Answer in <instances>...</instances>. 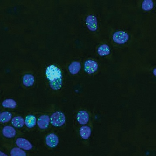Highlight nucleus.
I'll use <instances>...</instances> for the list:
<instances>
[{
  "label": "nucleus",
  "instance_id": "nucleus-10",
  "mask_svg": "<svg viewBox=\"0 0 156 156\" xmlns=\"http://www.w3.org/2000/svg\"><path fill=\"white\" fill-rule=\"evenodd\" d=\"M4 136L7 138H12L16 136V131L14 128L9 125H6L2 131Z\"/></svg>",
  "mask_w": 156,
  "mask_h": 156
},
{
  "label": "nucleus",
  "instance_id": "nucleus-22",
  "mask_svg": "<svg viewBox=\"0 0 156 156\" xmlns=\"http://www.w3.org/2000/svg\"><path fill=\"white\" fill-rule=\"evenodd\" d=\"M0 114H1V112H0Z\"/></svg>",
  "mask_w": 156,
  "mask_h": 156
},
{
  "label": "nucleus",
  "instance_id": "nucleus-12",
  "mask_svg": "<svg viewBox=\"0 0 156 156\" xmlns=\"http://www.w3.org/2000/svg\"><path fill=\"white\" fill-rule=\"evenodd\" d=\"M36 118L32 115H29L26 117L25 120V124L27 128L31 129L36 125Z\"/></svg>",
  "mask_w": 156,
  "mask_h": 156
},
{
  "label": "nucleus",
  "instance_id": "nucleus-20",
  "mask_svg": "<svg viewBox=\"0 0 156 156\" xmlns=\"http://www.w3.org/2000/svg\"><path fill=\"white\" fill-rule=\"evenodd\" d=\"M154 4L151 0H145L142 4V8L144 11H148L153 8Z\"/></svg>",
  "mask_w": 156,
  "mask_h": 156
},
{
  "label": "nucleus",
  "instance_id": "nucleus-6",
  "mask_svg": "<svg viewBox=\"0 0 156 156\" xmlns=\"http://www.w3.org/2000/svg\"><path fill=\"white\" fill-rule=\"evenodd\" d=\"M86 24L90 31H95L97 30L98 21L96 16L90 15L87 16L86 20Z\"/></svg>",
  "mask_w": 156,
  "mask_h": 156
},
{
  "label": "nucleus",
  "instance_id": "nucleus-18",
  "mask_svg": "<svg viewBox=\"0 0 156 156\" xmlns=\"http://www.w3.org/2000/svg\"><path fill=\"white\" fill-rule=\"evenodd\" d=\"M98 53L99 55L101 56H105L108 55L110 53L109 47L106 44L101 45L98 49Z\"/></svg>",
  "mask_w": 156,
  "mask_h": 156
},
{
  "label": "nucleus",
  "instance_id": "nucleus-5",
  "mask_svg": "<svg viewBox=\"0 0 156 156\" xmlns=\"http://www.w3.org/2000/svg\"><path fill=\"white\" fill-rule=\"evenodd\" d=\"M98 64L96 61L92 60H86L84 64V70L89 74H93L98 68Z\"/></svg>",
  "mask_w": 156,
  "mask_h": 156
},
{
  "label": "nucleus",
  "instance_id": "nucleus-7",
  "mask_svg": "<svg viewBox=\"0 0 156 156\" xmlns=\"http://www.w3.org/2000/svg\"><path fill=\"white\" fill-rule=\"evenodd\" d=\"M45 142L48 147L51 148H55L59 144V138L54 133H51L47 136Z\"/></svg>",
  "mask_w": 156,
  "mask_h": 156
},
{
  "label": "nucleus",
  "instance_id": "nucleus-21",
  "mask_svg": "<svg viewBox=\"0 0 156 156\" xmlns=\"http://www.w3.org/2000/svg\"><path fill=\"white\" fill-rule=\"evenodd\" d=\"M0 156H8L6 153H4L2 151H0Z\"/></svg>",
  "mask_w": 156,
  "mask_h": 156
},
{
  "label": "nucleus",
  "instance_id": "nucleus-13",
  "mask_svg": "<svg viewBox=\"0 0 156 156\" xmlns=\"http://www.w3.org/2000/svg\"><path fill=\"white\" fill-rule=\"evenodd\" d=\"M11 123L14 126L20 128L22 127L25 125V120L21 116L15 117L11 120Z\"/></svg>",
  "mask_w": 156,
  "mask_h": 156
},
{
  "label": "nucleus",
  "instance_id": "nucleus-15",
  "mask_svg": "<svg viewBox=\"0 0 156 156\" xmlns=\"http://www.w3.org/2000/svg\"><path fill=\"white\" fill-rule=\"evenodd\" d=\"M81 65L80 63L77 62H73L69 67V72L72 74H77L80 71Z\"/></svg>",
  "mask_w": 156,
  "mask_h": 156
},
{
  "label": "nucleus",
  "instance_id": "nucleus-19",
  "mask_svg": "<svg viewBox=\"0 0 156 156\" xmlns=\"http://www.w3.org/2000/svg\"><path fill=\"white\" fill-rule=\"evenodd\" d=\"M12 114L8 111H4L0 114V122L2 123L8 122L11 120Z\"/></svg>",
  "mask_w": 156,
  "mask_h": 156
},
{
  "label": "nucleus",
  "instance_id": "nucleus-11",
  "mask_svg": "<svg viewBox=\"0 0 156 156\" xmlns=\"http://www.w3.org/2000/svg\"><path fill=\"white\" fill-rule=\"evenodd\" d=\"M91 128L89 126H83L81 127L80 130V135L82 139L86 140L88 139L91 136Z\"/></svg>",
  "mask_w": 156,
  "mask_h": 156
},
{
  "label": "nucleus",
  "instance_id": "nucleus-16",
  "mask_svg": "<svg viewBox=\"0 0 156 156\" xmlns=\"http://www.w3.org/2000/svg\"><path fill=\"white\" fill-rule=\"evenodd\" d=\"M35 82L34 76L31 74L25 75L23 78V84L26 87H30L32 86Z\"/></svg>",
  "mask_w": 156,
  "mask_h": 156
},
{
  "label": "nucleus",
  "instance_id": "nucleus-8",
  "mask_svg": "<svg viewBox=\"0 0 156 156\" xmlns=\"http://www.w3.org/2000/svg\"><path fill=\"white\" fill-rule=\"evenodd\" d=\"M50 122V118L48 115H43L39 118L37 121V125L39 129L45 130L49 126Z\"/></svg>",
  "mask_w": 156,
  "mask_h": 156
},
{
  "label": "nucleus",
  "instance_id": "nucleus-4",
  "mask_svg": "<svg viewBox=\"0 0 156 156\" xmlns=\"http://www.w3.org/2000/svg\"><path fill=\"white\" fill-rule=\"evenodd\" d=\"M16 143L18 147L21 148L24 151H29L32 149V144L30 141L24 138H17L16 139Z\"/></svg>",
  "mask_w": 156,
  "mask_h": 156
},
{
  "label": "nucleus",
  "instance_id": "nucleus-14",
  "mask_svg": "<svg viewBox=\"0 0 156 156\" xmlns=\"http://www.w3.org/2000/svg\"><path fill=\"white\" fill-rule=\"evenodd\" d=\"M11 156H27V153L19 147H14L10 151Z\"/></svg>",
  "mask_w": 156,
  "mask_h": 156
},
{
  "label": "nucleus",
  "instance_id": "nucleus-1",
  "mask_svg": "<svg viewBox=\"0 0 156 156\" xmlns=\"http://www.w3.org/2000/svg\"><path fill=\"white\" fill-rule=\"evenodd\" d=\"M47 78L49 82L51 87L54 90L60 89L62 86V76L61 71L57 67L51 65L46 71Z\"/></svg>",
  "mask_w": 156,
  "mask_h": 156
},
{
  "label": "nucleus",
  "instance_id": "nucleus-3",
  "mask_svg": "<svg viewBox=\"0 0 156 156\" xmlns=\"http://www.w3.org/2000/svg\"><path fill=\"white\" fill-rule=\"evenodd\" d=\"M112 38L113 41L118 44H124L129 40V35L125 31H118L114 33Z\"/></svg>",
  "mask_w": 156,
  "mask_h": 156
},
{
  "label": "nucleus",
  "instance_id": "nucleus-9",
  "mask_svg": "<svg viewBox=\"0 0 156 156\" xmlns=\"http://www.w3.org/2000/svg\"><path fill=\"white\" fill-rule=\"evenodd\" d=\"M77 120L81 125H85L88 123L89 116L88 113L84 110L79 111L77 115Z\"/></svg>",
  "mask_w": 156,
  "mask_h": 156
},
{
  "label": "nucleus",
  "instance_id": "nucleus-17",
  "mask_svg": "<svg viewBox=\"0 0 156 156\" xmlns=\"http://www.w3.org/2000/svg\"><path fill=\"white\" fill-rule=\"evenodd\" d=\"M2 106L6 108H15L17 103L16 101L12 99H8L5 100L2 103Z\"/></svg>",
  "mask_w": 156,
  "mask_h": 156
},
{
  "label": "nucleus",
  "instance_id": "nucleus-2",
  "mask_svg": "<svg viewBox=\"0 0 156 156\" xmlns=\"http://www.w3.org/2000/svg\"><path fill=\"white\" fill-rule=\"evenodd\" d=\"M50 120L51 123L53 126L55 127L62 126L66 121L65 115L60 111L54 112L51 116Z\"/></svg>",
  "mask_w": 156,
  "mask_h": 156
}]
</instances>
